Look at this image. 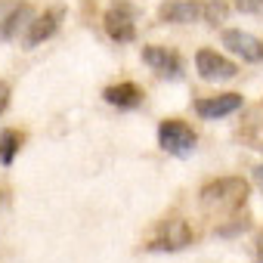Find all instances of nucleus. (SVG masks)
Listing matches in <instances>:
<instances>
[{
	"instance_id": "1",
	"label": "nucleus",
	"mask_w": 263,
	"mask_h": 263,
	"mask_svg": "<svg viewBox=\"0 0 263 263\" xmlns=\"http://www.w3.org/2000/svg\"><path fill=\"white\" fill-rule=\"evenodd\" d=\"M198 201L211 214H235L248 201V183L241 177H220V180L201 186Z\"/></svg>"
},
{
	"instance_id": "2",
	"label": "nucleus",
	"mask_w": 263,
	"mask_h": 263,
	"mask_svg": "<svg viewBox=\"0 0 263 263\" xmlns=\"http://www.w3.org/2000/svg\"><path fill=\"white\" fill-rule=\"evenodd\" d=\"M158 146L174 155V158H189L195 149H198V137H195V130L180 121V118H167L158 124Z\"/></svg>"
},
{
	"instance_id": "3",
	"label": "nucleus",
	"mask_w": 263,
	"mask_h": 263,
	"mask_svg": "<svg viewBox=\"0 0 263 263\" xmlns=\"http://www.w3.org/2000/svg\"><path fill=\"white\" fill-rule=\"evenodd\" d=\"M137 19H140V10L130 0H118V4L105 10L102 25L115 44H130V41H137Z\"/></svg>"
},
{
	"instance_id": "4",
	"label": "nucleus",
	"mask_w": 263,
	"mask_h": 263,
	"mask_svg": "<svg viewBox=\"0 0 263 263\" xmlns=\"http://www.w3.org/2000/svg\"><path fill=\"white\" fill-rule=\"evenodd\" d=\"M195 71L201 81H211V84H223V81L238 78V65L232 59H226L223 53L208 50V47L195 53Z\"/></svg>"
},
{
	"instance_id": "5",
	"label": "nucleus",
	"mask_w": 263,
	"mask_h": 263,
	"mask_svg": "<svg viewBox=\"0 0 263 263\" xmlns=\"http://www.w3.org/2000/svg\"><path fill=\"white\" fill-rule=\"evenodd\" d=\"M192 238H195L192 226H189L186 220L174 217V220H167V223L158 229V235L149 241V251H167V254H174V251L189 248V245H192Z\"/></svg>"
},
{
	"instance_id": "6",
	"label": "nucleus",
	"mask_w": 263,
	"mask_h": 263,
	"mask_svg": "<svg viewBox=\"0 0 263 263\" xmlns=\"http://www.w3.org/2000/svg\"><path fill=\"white\" fill-rule=\"evenodd\" d=\"M143 62L158 74V78H167V81H180L183 78V59L177 50H167V47H143Z\"/></svg>"
},
{
	"instance_id": "7",
	"label": "nucleus",
	"mask_w": 263,
	"mask_h": 263,
	"mask_svg": "<svg viewBox=\"0 0 263 263\" xmlns=\"http://www.w3.org/2000/svg\"><path fill=\"white\" fill-rule=\"evenodd\" d=\"M220 41H223V47H226L232 56H238L241 62H263V41L254 37L251 31L226 28V31L220 34Z\"/></svg>"
},
{
	"instance_id": "8",
	"label": "nucleus",
	"mask_w": 263,
	"mask_h": 263,
	"mask_svg": "<svg viewBox=\"0 0 263 263\" xmlns=\"http://www.w3.org/2000/svg\"><path fill=\"white\" fill-rule=\"evenodd\" d=\"M31 19H34V10L28 4H16V0L0 4V41H13L19 37V31H28Z\"/></svg>"
},
{
	"instance_id": "9",
	"label": "nucleus",
	"mask_w": 263,
	"mask_h": 263,
	"mask_svg": "<svg viewBox=\"0 0 263 263\" xmlns=\"http://www.w3.org/2000/svg\"><path fill=\"white\" fill-rule=\"evenodd\" d=\"M62 19H65V10H62V7L44 10L41 16H34V19H31V25H28L25 37H22V44H25L28 50H31V47H41L44 41H50V37H53V34L59 31Z\"/></svg>"
},
{
	"instance_id": "10",
	"label": "nucleus",
	"mask_w": 263,
	"mask_h": 263,
	"mask_svg": "<svg viewBox=\"0 0 263 263\" xmlns=\"http://www.w3.org/2000/svg\"><path fill=\"white\" fill-rule=\"evenodd\" d=\"M241 108V93H220V96H201L195 99V115L201 121H217L226 115H235Z\"/></svg>"
},
{
	"instance_id": "11",
	"label": "nucleus",
	"mask_w": 263,
	"mask_h": 263,
	"mask_svg": "<svg viewBox=\"0 0 263 263\" xmlns=\"http://www.w3.org/2000/svg\"><path fill=\"white\" fill-rule=\"evenodd\" d=\"M201 16H204L201 0H164L161 10H158V19L171 22V25H192Z\"/></svg>"
},
{
	"instance_id": "12",
	"label": "nucleus",
	"mask_w": 263,
	"mask_h": 263,
	"mask_svg": "<svg viewBox=\"0 0 263 263\" xmlns=\"http://www.w3.org/2000/svg\"><path fill=\"white\" fill-rule=\"evenodd\" d=\"M102 99L115 108H140L143 105V90L137 84H130V81H121V84H111L102 90Z\"/></svg>"
},
{
	"instance_id": "13",
	"label": "nucleus",
	"mask_w": 263,
	"mask_h": 263,
	"mask_svg": "<svg viewBox=\"0 0 263 263\" xmlns=\"http://www.w3.org/2000/svg\"><path fill=\"white\" fill-rule=\"evenodd\" d=\"M22 149V134H16V130H0V164L10 167L16 161Z\"/></svg>"
},
{
	"instance_id": "14",
	"label": "nucleus",
	"mask_w": 263,
	"mask_h": 263,
	"mask_svg": "<svg viewBox=\"0 0 263 263\" xmlns=\"http://www.w3.org/2000/svg\"><path fill=\"white\" fill-rule=\"evenodd\" d=\"M232 7L245 16H263V0H232Z\"/></svg>"
},
{
	"instance_id": "15",
	"label": "nucleus",
	"mask_w": 263,
	"mask_h": 263,
	"mask_svg": "<svg viewBox=\"0 0 263 263\" xmlns=\"http://www.w3.org/2000/svg\"><path fill=\"white\" fill-rule=\"evenodd\" d=\"M248 226H251V220H248V217H241V220L235 217V223H232V226H217V235H235V232H245Z\"/></svg>"
},
{
	"instance_id": "16",
	"label": "nucleus",
	"mask_w": 263,
	"mask_h": 263,
	"mask_svg": "<svg viewBox=\"0 0 263 263\" xmlns=\"http://www.w3.org/2000/svg\"><path fill=\"white\" fill-rule=\"evenodd\" d=\"M257 263H263V229L257 235Z\"/></svg>"
},
{
	"instance_id": "17",
	"label": "nucleus",
	"mask_w": 263,
	"mask_h": 263,
	"mask_svg": "<svg viewBox=\"0 0 263 263\" xmlns=\"http://www.w3.org/2000/svg\"><path fill=\"white\" fill-rule=\"evenodd\" d=\"M254 183H257V186H263V164H260V167H254Z\"/></svg>"
}]
</instances>
